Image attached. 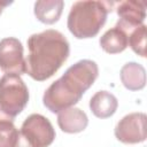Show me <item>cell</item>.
Listing matches in <instances>:
<instances>
[{"instance_id":"cell-1","label":"cell","mask_w":147,"mask_h":147,"mask_svg":"<svg viewBox=\"0 0 147 147\" xmlns=\"http://www.w3.org/2000/svg\"><path fill=\"white\" fill-rule=\"evenodd\" d=\"M29 54L25 60V72L34 80L51 78L67 61L70 45L57 30L34 33L28 39Z\"/></svg>"},{"instance_id":"cell-2","label":"cell","mask_w":147,"mask_h":147,"mask_svg":"<svg viewBox=\"0 0 147 147\" xmlns=\"http://www.w3.org/2000/svg\"><path fill=\"white\" fill-rule=\"evenodd\" d=\"M99 75L98 64L92 60H80L67 69L61 78L45 91L44 106L52 113H60L75 106L93 85Z\"/></svg>"},{"instance_id":"cell-3","label":"cell","mask_w":147,"mask_h":147,"mask_svg":"<svg viewBox=\"0 0 147 147\" xmlns=\"http://www.w3.org/2000/svg\"><path fill=\"white\" fill-rule=\"evenodd\" d=\"M113 2L108 1H77L71 6L68 15V29L77 39L95 37L111 11Z\"/></svg>"},{"instance_id":"cell-4","label":"cell","mask_w":147,"mask_h":147,"mask_svg":"<svg viewBox=\"0 0 147 147\" xmlns=\"http://www.w3.org/2000/svg\"><path fill=\"white\" fill-rule=\"evenodd\" d=\"M29 90L23 79L15 74H6L0 78V109L15 118L28 105Z\"/></svg>"},{"instance_id":"cell-5","label":"cell","mask_w":147,"mask_h":147,"mask_svg":"<svg viewBox=\"0 0 147 147\" xmlns=\"http://www.w3.org/2000/svg\"><path fill=\"white\" fill-rule=\"evenodd\" d=\"M26 147H48L55 139V131L45 116L32 114L25 118L20 131Z\"/></svg>"},{"instance_id":"cell-6","label":"cell","mask_w":147,"mask_h":147,"mask_svg":"<svg viewBox=\"0 0 147 147\" xmlns=\"http://www.w3.org/2000/svg\"><path fill=\"white\" fill-rule=\"evenodd\" d=\"M0 69L18 76L25 72L23 46L18 39L8 37L0 40Z\"/></svg>"},{"instance_id":"cell-7","label":"cell","mask_w":147,"mask_h":147,"mask_svg":"<svg viewBox=\"0 0 147 147\" xmlns=\"http://www.w3.org/2000/svg\"><path fill=\"white\" fill-rule=\"evenodd\" d=\"M115 137L123 144H138L146 140V115L131 113L124 116L115 127Z\"/></svg>"},{"instance_id":"cell-8","label":"cell","mask_w":147,"mask_h":147,"mask_svg":"<svg viewBox=\"0 0 147 147\" xmlns=\"http://www.w3.org/2000/svg\"><path fill=\"white\" fill-rule=\"evenodd\" d=\"M119 17L116 28L129 33L144 24L146 17V6L141 1H122L116 7Z\"/></svg>"},{"instance_id":"cell-9","label":"cell","mask_w":147,"mask_h":147,"mask_svg":"<svg viewBox=\"0 0 147 147\" xmlns=\"http://www.w3.org/2000/svg\"><path fill=\"white\" fill-rule=\"evenodd\" d=\"M57 114V124L63 132L78 133L84 131L88 124L86 114L79 108L70 107Z\"/></svg>"},{"instance_id":"cell-10","label":"cell","mask_w":147,"mask_h":147,"mask_svg":"<svg viewBox=\"0 0 147 147\" xmlns=\"http://www.w3.org/2000/svg\"><path fill=\"white\" fill-rule=\"evenodd\" d=\"M118 107L116 96L107 91L96 92L90 100V109L92 114L99 118H108L113 116Z\"/></svg>"},{"instance_id":"cell-11","label":"cell","mask_w":147,"mask_h":147,"mask_svg":"<svg viewBox=\"0 0 147 147\" xmlns=\"http://www.w3.org/2000/svg\"><path fill=\"white\" fill-rule=\"evenodd\" d=\"M121 80L130 91H139L145 87L146 71L145 68L136 62H129L121 69Z\"/></svg>"},{"instance_id":"cell-12","label":"cell","mask_w":147,"mask_h":147,"mask_svg":"<svg viewBox=\"0 0 147 147\" xmlns=\"http://www.w3.org/2000/svg\"><path fill=\"white\" fill-rule=\"evenodd\" d=\"M64 2L62 0H45L34 2V15L41 23L54 24L59 21Z\"/></svg>"},{"instance_id":"cell-13","label":"cell","mask_w":147,"mask_h":147,"mask_svg":"<svg viewBox=\"0 0 147 147\" xmlns=\"http://www.w3.org/2000/svg\"><path fill=\"white\" fill-rule=\"evenodd\" d=\"M129 37L127 34L118 28H113L106 31L100 38L101 48L109 54H117L123 52L129 46Z\"/></svg>"},{"instance_id":"cell-14","label":"cell","mask_w":147,"mask_h":147,"mask_svg":"<svg viewBox=\"0 0 147 147\" xmlns=\"http://www.w3.org/2000/svg\"><path fill=\"white\" fill-rule=\"evenodd\" d=\"M20 132L14 125V118L0 109V147H17Z\"/></svg>"},{"instance_id":"cell-15","label":"cell","mask_w":147,"mask_h":147,"mask_svg":"<svg viewBox=\"0 0 147 147\" xmlns=\"http://www.w3.org/2000/svg\"><path fill=\"white\" fill-rule=\"evenodd\" d=\"M127 37L129 46L132 48V51L141 57H146V25L142 24L132 30Z\"/></svg>"},{"instance_id":"cell-16","label":"cell","mask_w":147,"mask_h":147,"mask_svg":"<svg viewBox=\"0 0 147 147\" xmlns=\"http://www.w3.org/2000/svg\"><path fill=\"white\" fill-rule=\"evenodd\" d=\"M11 2H0V15H1V13H2V10H3V8L5 7H7V6H9Z\"/></svg>"},{"instance_id":"cell-17","label":"cell","mask_w":147,"mask_h":147,"mask_svg":"<svg viewBox=\"0 0 147 147\" xmlns=\"http://www.w3.org/2000/svg\"><path fill=\"white\" fill-rule=\"evenodd\" d=\"M17 147H26V146H21V145H17Z\"/></svg>"}]
</instances>
